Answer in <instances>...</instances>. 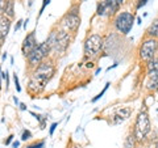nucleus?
Returning <instances> with one entry per match:
<instances>
[{
  "label": "nucleus",
  "instance_id": "f3484780",
  "mask_svg": "<svg viewBox=\"0 0 158 148\" xmlns=\"http://www.w3.org/2000/svg\"><path fill=\"white\" fill-rule=\"evenodd\" d=\"M6 8H7V2L6 0H0V17L6 14Z\"/></svg>",
  "mask_w": 158,
  "mask_h": 148
},
{
  "label": "nucleus",
  "instance_id": "f03ea898",
  "mask_svg": "<svg viewBox=\"0 0 158 148\" xmlns=\"http://www.w3.org/2000/svg\"><path fill=\"white\" fill-rule=\"evenodd\" d=\"M48 39L52 43V51L57 54L65 53L66 49L69 47V43H70V36L65 30L52 32V34L48 37Z\"/></svg>",
  "mask_w": 158,
  "mask_h": 148
},
{
  "label": "nucleus",
  "instance_id": "ddd939ff",
  "mask_svg": "<svg viewBox=\"0 0 158 148\" xmlns=\"http://www.w3.org/2000/svg\"><path fill=\"white\" fill-rule=\"evenodd\" d=\"M9 28H11V18H8L7 16L0 17V37L6 38L9 32Z\"/></svg>",
  "mask_w": 158,
  "mask_h": 148
},
{
  "label": "nucleus",
  "instance_id": "cd10ccee",
  "mask_svg": "<svg viewBox=\"0 0 158 148\" xmlns=\"http://www.w3.org/2000/svg\"><path fill=\"white\" fill-rule=\"evenodd\" d=\"M2 73H3V72L0 71V88H2V77H3V76H2Z\"/></svg>",
  "mask_w": 158,
  "mask_h": 148
},
{
  "label": "nucleus",
  "instance_id": "f8f14e48",
  "mask_svg": "<svg viewBox=\"0 0 158 148\" xmlns=\"http://www.w3.org/2000/svg\"><path fill=\"white\" fill-rule=\"evenodd\" d=\"M149 77H148L146 88L149 91H154L158 88V70H149Z\"/></svg>",
  "mask_w": 158,
  "mask_h": 148
},
{
  "label": "nucleus",
  "instance_id": "9b49d317",
  "mask_svg": "<svg viewBox=\"0 0 158 148\" xmlns=\"http://www.w3.org/2000/svg\"><path fill=\"white\" fill-rule=\"evenodd\" d=\"M131 113H132V109L129 106H124V107H120L117 110V113L113 117V123H121L124 122L125 119L131 117Z\"/></svg>",
  "mask_w": 158,
  "mask_h": 148
},
{
  "label": "nucleus",
  "instance_id": "aec40b11",
  "mask_svg": "<svg viewBox=\"0 0 158 148\" xmlns=\"http://www.w3.org/2000/svg\"><path fill=\"white\" fill-rule=\"evenodd\" d=\"M44 146H45V143L44 142H38V143H34V144L28 146L27 148H44Z\"/></svg>",
  "mask_w": 158,
  "mask_h": 148
},
{
  "label": "nucleus",
  "instance_id": "6e6552de",
  "mask_svg": "<svg viewBox=\"0 0 158 148\" xmlns=\"http://www.w3.org/2000/svg\"><path fill=\"white\" fill-rule=\"evenodd\" d=\"M103 47V38L99 34H91L85 42V53L88 56H95Z\"/></svg>",
  "mask_w": 158,
  "mask_h": 148
},
{
  "label": "nucleus",
  "instance_id": "2f4dec72",
  "mask_svg": "<svg viewBox=\"0 0 158 148\" xmlns=\"http://www.w3.org/2000/svg\"><path fill=\"white\" fill-rule=\"evenodd\" d=\"M83 2H85V0H83Z\"/></svg>",
  "mask_w": 158,
  "mask_h": 148
},
{
  "label": "nucleus",
  "instance_id": "1a4fd4ad",
  "mask_svg": "<svg viewBox=\"0 0 158 148\" xmlns=\"http://www.w3.org/2000/svg\"><path fill=\"white\" fill-rule=\"evenodd\" d=\"M37 46L38 45L36 41V36H34V32H32L25 37V39H24V42H23V53L25 54V55H29Z\"/></svg>",
  "mask_w": 158,
  "mask_h": 148
},
{
  "label": "nucleus",
  "instance_id": "c756f323",
  "mask_svg": "<svg viewBox=\"0 0 158 148\" xmlns=\"http://www.w3.org/2000/svg\"><path fill=\"white\" fill-rule=\"evenodd\" d=\"M2 39H3V38H2V37H0V45H2Z\"/></svg>",
  "mask_w": 158,
  "mask_h": 148
},
{
  "label": "nucleus",
  "instance_id": "4468645a",
  "mask_svg": "<svg viewBox=\"0 0 158 148\" xmlns=\"http://www.w3.org/2000/svg\"><path fill=\"white\" fill-rule=\"evenodd\" d=\"M148 36L152 38H158V20H156L154 22L150 25V28L148 29Z\"/></svg>",
  "mask_w": 158,
  "mask_h": 148
},
{
  "label": "nucleus",
  "instance_id": "7c9ffc66",
  "mask_svg": "<svg viewBox=\"0 0 158 148\" xmlns=\"http://www.w3.org/2000/svg\"><path fill=\"white\" fill-rule=\"evenodd\" d=\"M157 148H158V143H157Z\"/></svg>",
  "mask_w": 158,
  "mask_h": 148
},
{
  "label": "nucleus",
  "instance_id": "c85d7f7f",
  "mask_svg": "<svg viewBox=\"0 0 158 148\" xmlns=\"http://www.w3.org/2000/svg\"><path fill=\"white\" fill-rule=\"evenodd\" d=\"M21 22H23V21H21V20H20V21H19V24L16 25V29H19V28H20V25H21Z\"/></svg>",
  "mask_w": 158,
  "mask_h": 148
},
{
  "label": "nucleus",
  "instance_id": "0eeeda50",
  "mask_svg": "<svg viewBox=\"0 0 158 148\" xmlns=\"http://www.w3.org/2000/svg\"><path fill=\"white\" fill-rule=\"evenodd\" d=\"M157 46H158V42L154 38H149L146 41H144V43H142V46L140 49V58L148 63L153 60L156 55V51H157Z\"/></svg>",
  "mask_w": 158,
  "mask_h": 148
},
{
  "label": "nucleus",
  "instance_id": "dca6fc26",
  "mask_svg": "<svg viewBox=\"0 0 158 148\" xmlns=\"http://www.w3.org/2000/svg\"><path fill=\"white\" fill-rule=\"evenodd\" d=\"M8 18H11L13 16V3L12 2H7V8H6V14Z\"/></svg>",
  "mask_w": 158,
  "mask_h": 148
},
{
  "label": "nucleus",
  "instance_id": "7ed1b4c3",
  "mask_svg": "<svg viewBox=\"0 0 158 148\" xmlns=\"http://www.w3.org/2000/svg\"><path fill=\"white\" fill-rule=\"evenodd\" d=\"M150 132V119H149V115L148 113L144 110V111H140L138 114L137 119H136V125H135V135L136 140L137 142H142L145 140L146 135Z\"/></svg>",
  "mask_w": 158,
  "mask_h": 148
},
{
  "label": "nucleus",
  "instance_id": "423d86ee",
  "mask_svg": "<svg viewBox=\"0 0 158 148\" xmlns=\"http://www.w3.org/2000/svg\"><path fill=\"white\" fill-rule=\"evenodd\" d=\"M133 22H135V16L129 12H121L115 20L116 29L123 34H128L132 30Z\"/></svg>",
  "mask_w": 158,
  "mask_h": 148
},
{
  "label": "nucleus",
  "instance_id": "5701e85b",
  "mask_svg": "<svg viewBox=\"0 0 158 148\" xmlns=\"http://www.w3.org/2000/svg\"><path fill=\"white\" fill-rule=\"evenodd\" d=\"M146 4V0H140V3L137 4V8H141L142 6H145Z\"/></svg>",
  "mask_w": 158,
  "mask_h": 148
},
{
  "label": "nucleus",
  "instance_id": "a878e982",
  "mask_svg": "<svg viewBox=\"0 0 158 148\" xmlns=\"http://www.w3.org/2000/svg\"><path fill=\"white\" fill-rule=\"evenodd\" d=\"M12 138H13L12 135H11V136H9V138H8V139L6 140V144H9V143H11V142H12Z\"/></svg>",
  "mask_w": 158,
  "mask_h": 148
},
{
  "label": "nucleus",
  "instance_id": "20e7f679",
  "mask_svg": "<svg viewBox=\"0 0 158 148\" xmlns=\"http://www.w3.org/2000/svg\"><path fill=\"white\" fill-rule=\"evenodd\" d=\"M50 51H52V45H50V42L46 39L45 42L40 43V45L34 49V50L29 54V55H27V59H28L29 64L33 66V67L40 66L42 63L44 59L49 55V53H50Z\"/></svg>",
  "mask_w": 158,
  "mask_h": 148
},
{
  "label": "nucleus",
  "instance_id": "9d476101",
  "mask_svg": "<svg viewBox=\"0 0 158 148\" xmlns=\"http://www.w3.org/2000/svg\"><path fill=\"white\" fill-rule=\"evenodd\" d=\"M117 8L115 4H112L110 0H104V2H102L99 4L98 7V14L99 16H104V14H112L117 11Z\"/></svg>",
  "mask_w": 158,
  "mask_h": 148
},
{
  "label": "nucleus",
  "instance_id": "6ab92c4d",
  "mask_svg": "<svg viewBox=\"0 0 158 148\" xmlns=\"http://www.w3.org/2000/svg\"><path fill=\"white\" fill-rule=\"evenodd\" d=\"M32 138V134H31V131L29 130H25L23 132V136H21V140H28V139H31Z\"/></svg>",
  "mask_w": 158,
  "mask_h": 148
},
{
  "label": "nucleus",
  "instance_id": "39448f33",
  "mask_svg": "<svg viewBox=\"0 0 158 148\" xmlns=\"http://www.w3.org/2000/svg\"><path fill=\"white\" fill-rule=\"evenodd\" d=\"M78 12H79L78 7H73L69 11V13L65 14V17L62 18V22H61V25L65 30L73 32V33H75L78 30L79 25H81V17H79Z\"/></svg>",
  "mask_w": 158,
  "mask_h": 148
},
{
  "label": "nucleus",
  "instance_id": "bb28decb",
  "mask_svg": "<svg viewBox=\"0 0 158 148\" xmlns=\"http://www.w3.org/2000/svg\"><path fill=\"white\" fill-rule=\"evenodd\" d=\"M13 147L17 148V147H19V142H15V143H13Z\"/></svg>",
  "mask_w": 158,
  "mask_h": 148
},
{
  "label": "nucleus",
  "instance_id": "393cba45",
  "mask_svg": "<svg viewBox=\"0 0 158 148\" xmlns=\"http://www.w3.org/2000/svg\"><path fill=\"white\" fill-rule=\"evenodd\" d=\"M56 127H57V123H53V125L50 126V135H53V132H54V130H56Z\"/></svg>",
  "mask_w": 158,
  "mask_h": 148
},
{
  "label": "nucleus",
  "instance_id": "4be33fe9",
  "mask_svg": "<svg viewBox=\"0 0 158 148\" xmlns=\"http://www.w3.org/2000/svg\"><path fill=\"white\" fill-rule=\"evenodd\" d=\"M50 3V0H44V3H42V7H41V11H40V14H41L44 12V9H45V7L48 6V4Z\"/></svg>",
  "mask_w": 158,
  "mask_h": 148
},
{
  "label": "nucleus",
  "instance_id": "b1692460",
  "mask_svg": "<svg viewBox=\"0 0 158 148\" xmlns=\"http://www.w3.org/2000/svg\"><path fill=\"white\" fill-rule=\"evenodd\" d=\"M110 2H111L112 4H115L116 7H118V4H120V3L123 2V0H110Z\"/></svg>",
  "mask_w": 158,
  "mask_h": 148
},
{
  "label": "nucleus",
  "instance_id": "a211bd4d",
  "mask_svg": "<svg viewBox=\"0 0 158 148\" xmlns=\"http://www.w3.org/2000/svg\"><path fill=\"white\" fill-rule=\"evenodd\" d=\"M108 85H110V83H107V84H106V87H104V89H103V91H102L100 93H99V95H98L96 97H94V98H92V102H95V101H98V100H99V98H100V97H102L103 95H104V93H106V91H107V88H108Z\"/></svg>",
  "mask_w": 158,
  "mask_h": 148
},
{
  "label": "nucleus",
  "instance_id": "2eb2a0df",
  "mask_svg": "<svg viewBox=\"0 0 158 148\" xmlns=\"http://www.w3.org/2000/svg\"><path fill=\"white\" fill-rule=\"evenodd\" d=\"M136 143H137V140H136L135 135H133V134L128 135L125 142H124V146H123V148H136Z\"/></svg>",
  "mask_w": 158,
  "mask_h": 148
},
{
  "label": "nucleus",
  "instance_id": "412c9836",
  "mask_svg": "<svg viewBox=\"0 0 158 148\" xmlns=\"http://www.w3.org/2000/svg\"><path fill=\"white\" fill-rule=\"evenodd\" d=\"M13 81H15V85H16V91H17V92H20V91H21V88H20V84H19V77H17L16 73H15V75H13Z\"/></svg>",
  "mask_w": 158,
  "mask_h": 148
},
{
  "label": "nucleus",
  "instance_id": "f257e3e1",
  "mask_svg": "<svg viewBox=\"0 0 158 148\" xmlns=\"http://www.w3.org/2000/svg\"><path fill=\"white\" fill-rule=\"evenodd\" d=\"M54 71H56V68L52 64V62H42L40 66H37V68L32 73L31 80H29V84H28L29 92L33 93V95L42 92L45 89L49 80L53 77Z\"/></svg>",
  "mask_w": 158,
  "mask_h": 148
}]
</instances>
